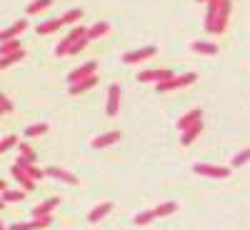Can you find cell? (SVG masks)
<instances>
[{"label":"cell","mask_w":250,"mask_h":230,"mask_svg":"<svg viewBox=\"0 0 250 230\" xmlns=\"http://www.w3.org/2000/svg\"><path fill=\"white\" fill-rule=\"evenodd\" d=\"M20 170H23L28 178H33V180H40V178H43L45 173L43 170H40V168H35V163H30V165H25V168H20Z\"/></svg>","instance_id":"f546056e"},{"label":"cell","mask_w":250,"mask_h":230,"mask_svg":"<svg viewBox=\"0 0 250 230\" xmlns=\"http://www.w3.org/2000/svg\"><path fill=\"white\" fill-rule=\"evenodd\" d=\"M18 50H23V43H20V40H8V43L0 45V55H10V53H18Z\"/></svg>","instance_id":"f1b7e54d"},{"label":"cell","mask_w":250,"mask_h":230,"mask_svg":"<svg viewBox=\"0 0 250 230\" xmlns=\"http://www.w3.org/2000/svg\"><path fill=\"white\" fill-rule=\"evenodd\" d=\"M95 85H98V75H90V78H85V80L75 83V85H70L68 90H70V95H80V93H85V90H90V88H95Z\"/></svg>","instance_id":"5bb4252c"},{"label":"cell","mask_w":250,"mask_h":230,"mask_svg":"<svg viewBox=\"0 0 250 230\" xmlns=\"http://www.w3.org/2000/svg\"><path fill=\"white\" fill-rule=\"evenodd\" d=\"M120 140V133L118 130H110V133H105V135H100V138H95L93 140V148H108V145H113V143H118Z\"/></svg>","instance_id":"ac0fdd59"},{"label":"cell","mask_w":250,"mask_h":230,"mask_svg":"<svg viewBox=\"0 0 250 230\" xmlns=\"http://www.w3.org/2000/svg\"><path fill=\"white\" fill-rule=\"evenodd\" d=\"M3 190H8V185H5L3 180H0V193H3Z\"/></svg>","instance_id":"8d00e7d4"},{"label":"cell","mask_w":250,"mask_h":230,"mask_svg":"<svg viewBox=\"0 0 250 230\" xmlns=\"http://www.w3.org/2000/svg\"><path fill=\"white\" fill-rule=\"evenodd\" d=\"M203 120V110H190V113H185L180 120H178V128L180 130H188L190 125H195V123H200Z\"/></svg>","instance_id":"e0dca14e"},{"label":"cell","mask_w":250,"mask_h":230,"mask_svg":"<svg viewBox=\"0 0 250 230\" xmlns=\"http://www.w3.org/2000/svg\"><path fill=\"white\" fill-rule=\"evenodd\" d=\"M10 173H13V178H15L20 185H23V190H28V193H30V190H35V180H33V178H28L23 170L18 168V165H13V168H10Z\"/></svg>","instance_id":"2e32d148"},{"label":"cell","mask_w":250,"mask_h":230,"mask_svg":"<svg viewBox=\"0 0 250 230\" xmlns=\"http://www.w3.org/2000/svg\"><path fill=\"white\" fill-rule=\"evenodd\" d=\"M110 210H113V203H100V205H95L93 210L88 213V220H90V223H100Z\"/></svg>","instance_id":"9a60e30c"},{"label":"cell","mask_w":250,"mask_h":230,"mask_svg":"<svg viewBox=\"0 0 250 230\" xmlns=\"http://www.w3.org/2000/svg\"><path fill=\"white\" fill-rule=\"evenodd\" d=\"M45 133H48V125L45 123L25 125V138H38V135H45Z\"/></svg>","instance_id":"d4e9b609"},{"label":"cell","mask_w":250,"mask_h":230,"mask_svg":"<svg viewBox=\"0 0 250 230\" xmlns=\"http://www.w3.org/2000/svg\"><path fill=\"white\" fill-rule=\"evenodd\" d=\"M60 25H62V23H60V18H58V20H45V23H40L35 30H38L40 35H50V33H55Z\"/></svg>","instance_id":"cb8c5ba5"},{"label":"cell","mask_w":250,"mask_h":230,"mask_svg":"<svg viewBox=\"0 0 250 230\" xmlns=\"http://www.w3.org/2000/svg\"><path fill=\"white\" fill-rule=\"evenodd\" d=\"M28 28V20H15L8 30H0V43H8V40H18V35Z\"/></svg>","instance_id":"ba28073f"},{"label":"cell","mask_w":250,"mask_h":230,"mask_svg":"<svg viewBox=\"0 0 250 230\" xmlns=\"http://www.w3.org/2000/svg\"><path fill=\"white\" fill-rule=\"evenodd\" d=\"M230 0H220L218 5V18H215V25H213V33H225V25H228V18H230Z\"/></svg>","instance_id":"5b68a950"},{"label":"cell","mask_w":250,"mask_h":230,"mask_svg":"<svg viewBox=\"0 0 250 230\" xmlns=\"http://www.w3.org/2000/svg\"><path fill=\"white\" fill-rule=\"evenodd\" d=\"M198 3H208V0H198Z\"/></svg>","instance_id":"ab89813d"},{"label":"cell","mask_w":250,"mask_h":230,"mask_svg":"<svg viewBox=\"0 0 250 230\" xmlns=\"http://www.w3.org/2000/svg\"><path fill=\"white\" fill-rule=\"evenodd\" d=\"M193 50L200 53V55H218V45L215 43H205V40H195Z\"/></svg>","instance_id":"44dd1931"},{"label":"cell","mask_w":250,"mask_h":230,"mask_svg":"<svg viewBox=\"0 0 250 230\" xmlns=\"http://www.w3.org/2000/svg\"><path fill=\"white\" fill-rule=\"evenodd\" d=\"M120 108V85H110L108 88V105H105V113L108 115H115Z\"/></svg>","instance_id":"8fae6325"},{"label":"cell","mask_w":250,"mask_h":230,"mask_svg":"<svg viewBox=\"0 0 250 230\" xmlns=\"http://www.w3.org/2000/svg\"><path fill=\"white\" fill-rule=\"evenodd\" d=\"M0 230H8V228H5V223H3V220H0Z\"/></svg>","instance_id":"74e56055"},{"label":"cell","mask_w":250,"mask_h":230,"mask_svg":"<svg viewBox=\"0 0 250 230\" xmlns=\"http://www.w3.org/2000/svg\"><path fill=\"white\" fill-rule=\"evenodd\" d=\"M85 45H88V38H80V40H78V43H75V45H70V50H68V55H75V53H80V50H83V48H85Z\"/></svg>","instance_id":"e575fe53"},{"label":"cell","mask_w":250,"mask_h":230,"mask_svg":"<svg viewBox=\"0 0 250 230\" xmlns=\"http://www.w3.org/2000/svg\"><path fill=\"white\" fill-rule=\"evenodd\" d=\"M53 220H50V215H45V218H35V220H30V223H15V225H10L8 230H40V228H48Z\"/></svg>","instance_id":"30bf717a"},{"label":"cell","mask_w":250,"mask_h":230,"mask_svg":"<svg viewBox=\"0 0 250 230\" xmlns=\"http://www.w3.org/2000/svg\"><path fill=\"white\" fill-rule=\"evenodd\" d=\"M245 163H250V148H248V150H240V153L233 158L230 165H233V168H240V165H245Z\"/></svg>","instance_id":"4dcf8cb0"},{"label":"cell","mask_w":250,"mask_h":230,"mask_svg":"<svg viewBox=\"0 0 250 230\" xmlns=\"http://www.w3.org/2000/svg\"><path fill=\"white\" fill-rule=\"evenodd\" d=\"M80 18H83V10H80V8H73V10H68L65 15L60 18V23H62V25H73V23H78Z\"/></svg>","instance_id":"484cf974"},{"label":"cell","mask_w":250,"mask_h":230,"mask_svg":"<svg viewBox=\"0 0 250 230\" xmlns=\"http://www.w3.org/2000/svg\"><path fill=\"white\" fill-rule=\"evenodd\" d=\"M193 170L205 178H228L230 175V168H225V165H208V163H195Z\"/></svg>","instance_id":"3957f363"},{"label":"cell","mask_w":250,"mask_h":230,"mask_svg":"<svg viewBox=\"0 0 250 230\" xmlns=\"http://www.w3.org/2000/svg\"><path fill=\"white\" fill-rule=\"evenodd\" d=\"M13 145H18V135H8V138H3V140H0V153L10 150Z\"/></svg>","instance_id":"d6a6232c"},{"label":"cell","mask_w":250,"mask_h":230,"mask_svg":"<svg viewBox=\"0 0 250 230\" xmlns=\"http://www.w3.org/2000/svg\"><path fill=\"white\" fill-rule=\"evenodd\" d=\"M203 133V120L200 123H195V125H190V128H188V130H183V138H180V143L183 145H190L198 135Z\"/></svg>","instance_id":"ffe728a7"},{"label":"cell","mask_w":250,"mask_h":230,"mask_svg":"<svg viewBox=\"0 0 250 230\" xmlns=\"http://www.w3.org/2000/svg\"><path fill=\"white\" fill-rule=\"evenodd\" d=\"M95 70H98V63H95V60L83 63V65H80L78 70H73V73L68 75V85H75V83H80V80H85V78L95 75Z\"/></svg>","instance_id":"277c9868"},{"label":"cell","mask_w":250,"mask_h":230,"mask_svg":"<svg viewBox=\"0 0 250 230\" xmlns=\"http://www.w3.org/2000/svg\"><path fill=\"white\" fill-rule=\"evenodd\" d=\"M155 53H158V48H155V45H145V48H140V50L125 53V55H123V63H125V65H133V63H140V60L153 58Z\"/></svg>","instance_id":"8992f818"},{"label":"cell","mask_w":250,"mask_h":230,"mask_svg":"<svg viewBox=\"0 0 250 230\" xmlns=\"http://www.w3.org/2000/svg\"><path fill=\"white\" fill-rule=\"evenodd\" d=\"M0 113H3V110H0Z\"/></svg>","instance_id":"60d3db41"},{"label":"cell","mask_w":250,"mask_h":230,"mask_svg":"<svg viewBox=\"0 0 250 230\" xmlns=\"http://www.w3.org/2000/svg\"><path fill=\"white\" fill-rule=\"evenodd\" d=\"M43 173L50 175V178H58V180H62V183H68V185H78V178H75L73 173H68V170L58 168V165H50V168H45Z\"/></svg>","instance_id":"9c48e42d"},{"label":"cell","mask_w":250,"mask_h":230,"mask_svg":"<svg viewBox=\"0 0 250 230\" xmlns=\"http://www.w3.org/2000/svg\"><path fill=\"white\" fill-rule=\"evenodd\" d=\"M195 80H198V75H195V73H183V75H178V78H170V80H163V83H158L155 90H158V93L178 90V88H185V85H193Z\"/></svg>","instance_id":"6da1fadb"},{"label":"cell","mask_w":250,"mask_h":230,"mask_svg":"<svg viewBox=\"0 0 250 230\" xmlns=\"http://www.w3.org/2000/svg\"><path fill=\"white\" fill-rule=\"evenodd\" d=\"M50 5H53V0H33L25 10H28V15H35V13L45 10V8H50Z\"/></svg>","instance_id":"83f0119b"},{"label":"cell","mask_w":250,"mask_h":230,"mask_svg":"<svg viewBox=\"0 0 250 230\" xmlns=\"http://www.w3.org/2000/svg\"><path fill=\"white\" fill-rule=\"evenodd\" d=\"M170 78H175V75H173V70H168V68H160V70H143V73L138 75L140 83H163V80H170Z\"/></svg>","instance_id":"52a82bcc"},{"label":"cell","mask_w":250,"mask_h":230,"mask_svg":"<svg viewBox=\"0 0 250 230\" xmlns=\"http://www.w3.org/2000/svg\"><path fill=\"white\" fill-rule=\"evenodd\" d=\"M23 198H25V190H10V188H8V190H3V198H0V200H3V203H20Z\"/></svg>","instance_id":"4316f807"},{"label":"cell","mask_w":250,"mask_h":230,"mask_svg":"<svg viewBox=\"0 0 250 230\" xmlns=\"http://www.w3.org/2000/svg\"><path fill=\"white\" fill-rule=\"evenodd\" d=\"M153 220H155V213L153 210H145V213H138L135 215V225H148Z\"/></svg>","instance_id":"1f68e13d"},{"label":"cell","mask_w":250,"mask_h":230,"mask_svg":"<svg viewBox=\"0 0 250 230\" xmlns=\"http://www.w3.org/2000/svg\"><path fill=\"white\" fill-rule=\"evenodd\" d=\"M218 5H220V0H208V13H205V30L208 33H213L215 18H218Z\"/></svg>","instance_id":"4fadbf2b"},{"label":"cell","mask_w":250,"mask_h":230,"mask_svg":"<svg viewBox=\"0 0 250 230\" xmlns=\"http://www.w3.org/2000/svg\"><path fill=\"white\" fill-rule=\"evenodd\" d=\"M3 208H5V203H3V200H0V210H3Z\"/></svg>","instance_id":"f35d334b"},{"label":"cell","mask_w":250,"mask_h":230,"mask_svg":"<svg viewBox=\"0 0 250 230\" xmlns=\"http://www.w3.org/2000/svg\"><path fill=\"white\" fill-rule=\"evenodd\" d=\"M18 148H20V155H25L30 163H35V150L30 148V145L28 143H23V145H18Z\"/></svg>","instance_id":"836d02e7"},{"label":"cell","mask_w":250,"mask_h":230,"mask_svg":"<svg viewBox=\"0 0 250 230\" xmlns=\"http://www.w3.org/2000/svg\"><path fill=\"white\" fill-rule=\"evenodd\" d=\"M0 110H3V113H10V110H13V103H10L3 93H0Z\"/></svg>","instance_id":"d590c367"},{"label":"cell","mask_w":250,"mask_h":230,"mask_svg":"<svg viewBox=\"0 0 250 230\" xmlns=\"http://www.w3.org/2000/svg\"><path fill=\"white\" fill-rule=\"evenodd\" d=\"M85 33H88V28H83V25H78V28H73L65 38L58 43V48H55V53L58 55H68V50H70V45H75L80 38H85Z\"/></svg>","instance_id":"7a4b0ae2"},{"label":"cell","mask_w":250,"mask_h":230,"mask_svg":"<svg viewBox=\"0 0 250 230\" xmlns=\"http://www.w3.org/2000/svg\"><path fill=\"white\" fill-rule=\"evenodd\" d=\"M108 30H110V25L105 23V20H100V23H95V25H90V28H88L85 38H88V40H98V38H103V35H105Z\"/></svg>","instance_id":"d6986e66"},{"label":"cell","mask_w":250,"mask_h":230,"mask_svg":"<svg viewBox=\"0 0 250 230\" xmlns=\"http://www.w3.org/2000/svg\"><path fill=\"white\" fill-rule=\"evenodd\" d=\"M25 58V50H18V53H10V55H0V70H5L8 65H13V63L23 60Z\"/></svg>","instance_id":"603a6c76"},{"label":"cell","mask_w":250,"mask_h":230,"mask_svg":"<svg viewBox=\"0 0 250 230\" xmlns=\"http://www.w3.org/2000/svg\"><path fill=\"white\" fill-rule=\"evenodd\" d=\"M58 205H60V198H48L45 203H40V205L35 208L33 215H35V218H45V215H50V213L55 210Z\"/></svg>","instance_id":"7c38bea8"},{"label":"cell","mask_w":250,"mask_h":230,"mask_svg":"<svg viewBox=\"0 0 250 230\" xmlns=\"http://www.w3.org/2000/svg\"><path fill=\"white\" fill-rule=\"evenodd\" d=\"M175 210H178V203H173V200H170V203H163V205H158L153 213H155V218H168V215H173Z\"/></svg>","instance_id":"7402d4cb"}]
</instances>
